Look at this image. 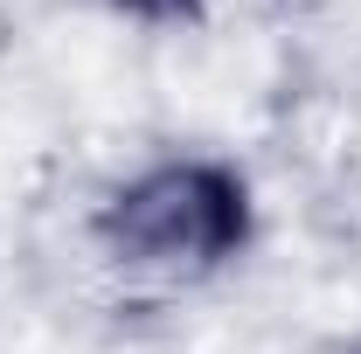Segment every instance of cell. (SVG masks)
Instances as JSON below:
<instances>
[{
  "mask_svg": "<svg viewBox=\"0 0 361 354\" xmlns=\"http://www.w3.org/2000/svg\"><path fill=\"white\" fill-rule=\"evenodd\" d=\"M97 236L111 243V257L133 271H167V278H195L216 271L223 257L243 250L250 236V195L229 167L209 160H167L133 188H118L97 216Z\"/></svg>",
  "mask_w": 361,
  "mask_h": 354,
  "instance_id": "1",
  "label": "cell"
},
{
  "mask_svg": "<svg viewBox=\"0 0 361 354\" xmlns=\"http://www.w3.org/2000/svg\"><path fill=\"white\" fill-rule=\"evenodd\" d=\"M126 14H146V21H167V14H195L202 0H118Z\"/></svg>",
  "mask_w": 361,
  "mask_h": 354,
  "instance_id": "2",
  "label": "cell"
}]
</instances>
